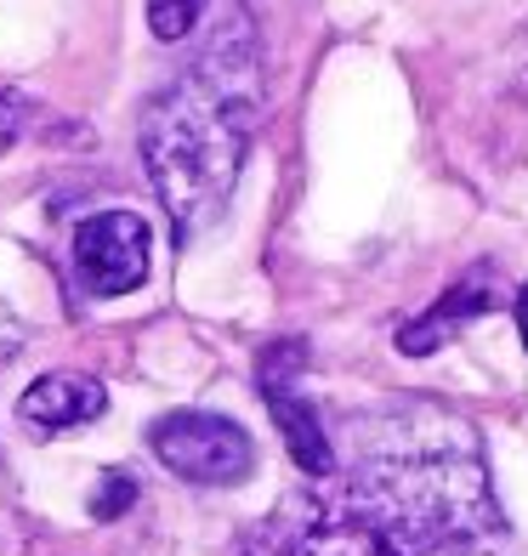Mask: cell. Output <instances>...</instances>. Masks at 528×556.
Instances as JSON below:
<instances>
[{
	"label": "cell",
	"mask_w": 528,
	"mask_h": 556,
	"mask_svg": "<svg viewBox=\"0 0 528 556\" xmlns=\"http://www.w3.org/2000/svg\"><path fill=\"white\" fill-rule=\"evenodd\" d=\"M239 556H506L477 432L443 409L359 426L330 477H307Z\"/></svg>",
	"instance_id": "cell-1"
},
{
	"label": "cell",
	"mask_w": 528,
	"mask_h": 556,
	"mask_svg": "<svg viewBox=\"0 0 528 556\" xmlns=\"http://www.w3.org/2000/svg\"><path fill=\"white\" fill-rule=\"evenodd\" d=\"M256 125L262 46L250 17L239 12L222 23V35L199 52V63L176 74L142 114V160L183 244L228 211Z\"/></svg>",
	"instance_id": "cell-2"
},
{
	"label": "cell",
	"mask_w": 528,
	"mask_h": 556,
	"mask_svg": "<svg viewBox=\"0 0 528 556\" xmlns=\"http://www.w3.org/2000/svg\"><path fill=\"white\" fill-rule=\"evenodd\" d=\"M148 448H154L176 477L211 483V489L244 483V477L256 471V443H250V432L239 420L211 415V409H176V415L154 420Z\"/></svg>",
	"instance_id": "cell-3"
},
{
	"label": "cell",
	"mask_w": 528,
	"mask_h": 556,
	"mask_svg": "<svg viewBox=\"0 0 528 556\" xmlns=\"http://www.w3.org/2000/svg\"><path fill=\"white\" fill-rule=\"evenodd\" d=\"M74 278L86 295H125L148 278V222L137 211H103L74 233Z\"/></svg>",
	"instance_id": "cell-4"
},
{
	"label": "cell",
	"mask_w": 528,
	"mask_h": 556,
	"mask_svg": "<svg viewBox=\"0 0 528 556\" xmlns=\"http://www.w3.org/2000/svg\"><path fill=\"white\" fill-rule=\"evenodd\" d=\"M307 364V346L301 341H279V346H267L262 352V397H267V409L273 420H279V432L296 454V466L307 471V477H330L336 471V443L324 438V420L307 397H296V369Z\"/></svg>",
	"instance_id": "cell-5"
},
{
	"label": "cell",
	"mask_w": 528,
	"mask_h": 556,
	"mask_svg": "<svg viewBox=\"0 0 528 556\" xmlns=\"http://www.w3.org/2000/svg\"><path fill=\"white\" fill-rule=\"evenodd\" d=\"M500 307V285H494V273H466L449 295H438V307H426L415 324H404L398 330V352H410V358H426V352H438L455 330H466V324L477 313H494Z\"/></svg>",
	"instance_id": "cell-6"
},
{
	"label": "cell",
	"mask_w": 528,
	"mask_h": 556,
	"mask_svg": "<svg viewBox=\"0 0 528 556\" xmlns=\"http://www.w3.org/2000/svg\"><path fill=\"white\" fill-rule=\"evenodd\" d=\"M109 409L103 381L91 375H40V381L17 397V415L35 426V432H68V426H86Z\"/></svg>",
	"instance_id": "cell-7"
},
{
	"label": "cell",
	"mask_w": 528,
	"mask_h": 556,
	"mask_svg": "<svg viewBox=\"0 0 528 556\" xmlns=\"http://www.w3.org/2000/svg\"><path fill=\"white\" fill-rule=\"evenodd\" d=\"M199 12H205V0H148V29H154L160 40H183Z\"/></svg>",
	"instance_id": "cell-8"
},
{
	"label": "cell",
	"mask_w": 528,
	"mask_h": 556,
	"mask_svg": "<svg viewBox=\"0 0 528 556\" xmlns=\"http://www.w3.org/2000/svg\"><path fill=\"white\" fill-rule=\"evenodd\" d=\"M131 500H137L131 477H125V471H103V483H97V494H91V517L97 522H114V517L131 511Z\"/></svg>",
	"instance_id": "cell-9"
},
{
	"label": "cell",
	"mask_w": 528,
	"mask_h": 556,
	"mask_svg": "<svg viewBox=\"0 0 528 556\" xmlns=\"http://www.w3.org/2000/svg\"><path fill=\"white\" fill-rule=\"evenodd\" d=\"M29 125H35V103H29V97H23V91H0V154L29 137Z\"/></svg>",
	"instance_id": "cell-10"
},
{
	"label": "cell",
	"mask_w": 528,
	"mask_h": 556,
	"mask_svg": "<svg viewBox=\"0 0 528 556\" xmlns=\"http://www.w3.org/2000/svg\"><path fill=\"white\" fill-rule=\"evenodd\" d=\"M517 330H523V346H528V285L517 290Z\"/></svg>",
	"instance_id": "cell-11"
}]
</instances>
